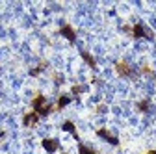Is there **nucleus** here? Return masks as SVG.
<instances>
[{"label":"nucleus","instance_id":"obj_14","mask_svg":"<svg viewBox=\"0 0 156 154\" xmlns=\"http://www.w3.org/2000/svg\"><path fill=\"white\" fill-rule=\"evenodd\" d=\"M147 154H156V150H151V152H147Z\"/></svg>","mask_w":156,"mask_h":154},{"label":"nucleus","instance_id":"obj_11","mask_svg":"<svg viewBox=\"0 0 156 154\" xmlns=\"http://www.w3.org/2000/svg\"><path fill=\"white\" fill-rule=\"evenodd\" d=\"M80 154H95L93 150H89L87 147H84V145H80Z\"/></svg>","mask_w":156,"mask_h":154},{"label":"nucleus","instance_id":"obj_9","mask_svg":"<svg viewBox=\"0 0 156 154\" xmlns=\"http://www.w3.org/2000/svg\"><path fill=\"white\" fill-rule=\"evenodd\" d=\"M82 58H84V60H86V61L89 63V67H93V69L97 67V63H95V60H93V58H91V56H89L87 52H84V50H82Z\"/></svg>","mask_w":156,"mask_h":154},{"label":"nucleus","instance_id":"obj_5","mask_svg":"<svg viewBox=\"0 0 156 154\" xmlns=\"http://www.w3.org/2000/svg\"><path fill=\"white\" fill-rule=\"evenodd\" d=\"M60 32H62V35H63V37H67L69 41H74V39H76L74 30H73L71 26H67V24H65V26H62V30H60Z\"/></svg>","mask_w":156,"mask_h":154},{"label":"nucleus","instance_id":"obj_3","mask_svg":"<svg viewBox=\"0 0 156 154\" xmlns=\"http://www.w3.org/2000/svg\"><path fill=\"white\" fill-rule=\"evenodd\" d=\"M37 121H39V115H37L35 111H32V113H26L24 117H23V123H24V126H34Z\"/></svg>","mask_w":156,"mask_h":154},{"label":"nucleus","instance_id":"obj_6","mask_svg":"<svg viewBox=\"0 0 156 154\" xmlns=\"http://www.w3.org/2000/svg\"><path fill=\"white\" fill-rule=\"evenodd\" d=\"M43 147L47 149V152H56L58 150V141H54V139H43Z\"/></svg>","mask_w":156,"mask_h":154},{"label":"nucleus","instance_id":"obj_12","mask_svg":"<svg viewBox=\"0 0 156 154\" xmlns=\"http://www.w3.org/2000/svg\"><path fill=\"white\" fill-rule=\"evenodd\" d=\"M43 69H45V63H41V65H39L37 69H34V71H32V76H37V72H41Z\"/></svg>","mask_w":156,"mask_h":154},{"label":"nucleus","instance_id":"obj_10","mask_svg":"<svg viewBox=\"0 0 156 154\" xmlns=\"http://www.w3.org/2000/svg\"><path fill=\"white\" fill-rule=\"evenodd\" d=\"M63 130H67V132H73V136H74V138H78L76 128H74V124H73V123H65V124H63Z\"/></svg>","mask_w":156,"mask_h":154},{"label":"nucleus","instance_id":"obj_1","mask_svg":"<svg viewBox=\"0 0 156 154\" xmlns=\"http://www.w3.org/2000/svg\"><path fill=\"white\" fill-rule=\"evenodd\" d=\"M32 108H34V111L39 115V117H41V115H48L52 111V106L47 104V99L43 97V95H37V97L32 100Z\"/></svg>","mask_w":156,"mask_h":154},{"label":"nucleus","instance_id":"obj_8","mask_svg":"<svg viewBox=\"0 0 156 154\" xmlns=\"http://www.w3.org/2000/svg\"><path fill=\"white\" fill-rule=\"evenodd\" d=\"M71 102V99L67 97V95H63V97H60V100H58V110H62L63 106H67Z\"/></svg>","mask_w":156,"mask_h":154},{"label":"nucleus","instance_id":"obj_13","mask_svg":"<svg viewBox=\"0 0 156 154\" xmlns=\"http://www.w3.org/2000/svg\"><path fill=\"white\" fill-rule=\"evenodd\" d=\"M147 106H149V102H147V100L140 102V110H147Z\"/></svg>","mask_w":156,"mask_h":154},{"label":"nucleus","instance_id":"obj_2","mask_svg":"<svg viewBox=\"0 0 156 154\" xmlns=\"http://www.w3.org/2000/svg\"><path fill=\"white\" fill-rule=\"evenodd\" d=\"M132 35L134 37H152V33L149 32V28H145L143 24H136L132 28Z\"/></svg>","mask_w":156,"mask_h":154},{"label":"nucleus","instance_id":"obj_7","mask_svg":"<svg viewBox=\"0 0 156 154\" xmlns=\"http://www.w3.org/2000/svg\"><path fill=\"white\" fill-rule=\"evenodd\" d=\"M115 69H117V72H119V74H123V76L130 74V67H128V65H126L125 61H119V63L115 65Z\"/></svg>","mask_w":156,"mask_h":154},{"label":"nucleus","instance_id":"obj_4","mask_svg":"<svg viewBox=\"0 0 156 154\" xmlns=\"http://www.w3.org/2000/svg\"><path fill=\"white\" fill-rule=\"evenodd\" d=\"M97 134H99L101 138H104V139H106L108 143H112V145H117V143H119V139H117L115 136H112V134H110L108 130H104V128H101V130L97 132Z\"/></svg>","mask_w":156,"mask_h":154}]
</instances>
